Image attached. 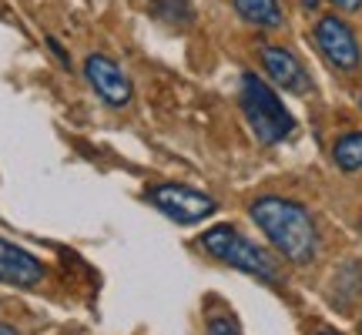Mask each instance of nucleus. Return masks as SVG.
<instances>
[{"instance_id":"ddd939ff","label":"nucleus","mask_w":362,"mask_h":335,"mask_svg":"<svg viewBox=\"0 0 362 335\" xmlns=\"http://www.w3.org/2000/svg\"><path fill=\"white\" fill-rule=\"evenodd\" d=\"M47 47H51V51L57 54V61H61V67H71V57H67V51H64V47H61V44H57V40H54V37H47Z\"/></svg>"},{"instance_id":"4468645a","label":"nucleus","mask_w":362,"mask_h":335,"mask_svg":"<svg viewBox=\"0 0 362 335\" xmlns=\"http://www.w3.org/2000/svg\"><path fill=\"white\" fill-rule=\"evenodd\" d=\"M332 7H339V11H359L362 7V0H332Z\"/></svg>"},{"instance_id":"6e6552de","label":"nucleus","mask_w":362,"mask_h":335,"mask_svg":"<svg viewBox=\"0 0 362 335\" xmlns=\"http://www.w3.org/2000/svg\"><path fill=\"white\" fill-rule=\"evenodd\" d=\"M44 278V265L37 258L17 248L13 242H4L0 238V282L7 285H21V288H30Z\"/></svg>"},{"instance_id":"9d476101","label":"nucleus","mask_w":362,"mask_h":335,"mask_svg":"<svg viewBox=\"0 0 362 335\" xmlns=\"http://www.w3.org/2000/svg\"><path fill=\"white\" fill-rule=\"evenodd\" d=\"M332 158L342 171H362V131L342 134L332 148Z\"/></svg>"},{"instance_id":"39448f33","label":"nucleus","mask_w":362,"mask_h":335,"mask_svg":"<svg viewBox=\"0 0 362 335\" xmlns=\"http://www.w3.org/2000/svg\"><path fill=\"white\" fill-rule=\"evenodd\" d=\"M315 44H319V51L332 61V67L339 71H352V67L359 64V44H356V34H352V27L346 20H339V17H322L319 24H315Z\"/></svg>"},{"instance_id":"0eeeda50","label":"nucleus","mask_w":362,"mask_h":335,"mask_svg":"<svg viewBox=\"0 0 362 335\" xmlns=\"http://www.w3.org/2000/svg\"><path fill=\"white\" fill-rule=\"evenodd\" d=\"M259 57H262V67L269 71V78L275 81L279 88L292 90V94H309L312 78L296 54H288L285 47H262Z\"/></svg>"},{"instance_id":"2eb2a0df","label":"nucleus","mask_w":362,"mask_h":335,"mask_svg":"<svg viewBox=\"0 0 362 335\" xmlns=\"http://www.w3.org/2000/svg\"><path fill=\"white\" fill-rule=\"evenodd\" d=\"M0 335H17V329H13V325H4V322H0Z\"/></svg>"},{"instance_id":"f3484780","label":"nucleus","mask_w":362,"mask_h":335,"mask_svg":"<svg viewBox=\"0 0 362 335\" xmlns=\"http://www.w3.org/2000/svg\"><path fill=\"white\" fill-rule=\"evenodd\" d=\"M319 335H336V332H319Z\"/></svg>"},{"instance_id":"20e7f679","label":"nucleus","mask_w":362,"mask_h":335,"mask_svg":"<svg viewBox=\"0 0 362 335\" xmlns=\"http://www.w3.org/2000/svg\"><path fill=\"white\" fill-rule=\"evenodd\" d=\"M148 198H151V205L161 208L178 225L205 221L215 211V198H208L205 192H194V188H185V184H158L148 192Z\"/></svg>"},{"instance_id":"f257e3e1","label":"nucleus","mask_w":362,"mask_h":335,"mask_svg":"<svg viewBox=\"0 0 362 335\" xmlns=\"http://www.w3.org/2000/svg\"><path fill=\"white\" fill-rule=\"evenodd\" d=\"M248 215L262 228V235L288 261L305 265V261L315 258V252H319V232H315L312 215L298 201H288V198H279V194H265V198L252 201Z\"/></svg>"},{"instance_id":"1a4fd4ad","label":"nucleus","mask_w":362,"mask_h":335,"mask_svg":"<svg viewBox=\"0 0 362 335\" xmlns=\"http://www.w3.org/2000/svg\"><path fill=\"white\" fill-rule=\"evenodd\" d=\"M235 11L242 20L255 27H279L282 24V7L279 0H235Z\"/></svg>"},{"instance_id":"423d86ee","label":"nucleus","mask_w":362,"mask_h":335,"mask_svg":"<svg viewBox=\"0 0 362 335\" xmlns=\"http://www.w3.org/2000/svg\"><path fill=\"white\" fill-rule=\"evenodd\" d=\"M84 78L94 90H98V98L107 104H121L131 101V81L124 78V71L111 61V57H104V54H90L88 61H84Z\"/></svg>"},{"instance_id":"9b49d317","label":"nucleus","mask_w":362,"mask_h":335,"mask_svg":"<svg viewBox=\"0 0 362 335\" xmlns=\"http://www.w3.org/2000/svg\"><path fill=\"white\" fill-rule=\"evenodd\" d=\"M151 13L168 27H188L194 17L188 0H151Z\"/></svg>"},{"instance_id":"f03ea898","label":"nucleus","mask_w":362,"mask_h":335,"mask_svg":"<svg viewBox=\"0 0 362 335\" xmlns=\"http://www.w3.org/2000/svg\"><path fill=\"white\" fill-rule=\"evenodd\" d=\"M202 248H205L208 255H215L218 261H225V265L245 271V275H255L259 282L275 285V288L282 285V271L272 261L269 252L259 248L252 238H245V235L238 232V228H232V225L208 228V232L202 235Z\"/></svg>"},{"instance_id":"f8f14e48","label":"nucleus","mask_w":362,"mask_h":335,"mask_svg":"<svg viewBox=\"0 0 362 335\" xmlns=\"http://www.w3.org/2000/svg\"><path fill=\"white\" fill-rule=\"evenodd\" d=\"M208 335H242V329H238V322H235L232 315H211L208 319Z\"/></svg>"},{"instance_id":"7ed1b4c3","label":"nucleus","mask_w":362,"mask_h":335,"mask_svg":"<svg viewBox=\"0 0 362 335\" xmlns=\"http://www.w3.org/2000/svg\"><path fill=\"white\" fill-rule=\"evenodd\" d=\"M242 111L262 144H279L296 131V121L279 101V94L252 71L242 78Z\"/></svg>"},{"instance_id":"dca6fc26","label":"nucleus","mask_w":362,"mask_h":335,"mask_svg":"<svg viewBox=\"0 0 362 335\" xmlns=\"http://www.w3.org/2000/svg\"><path fill=\"white\" fill-rule=\"evenodd\" d=\"M302 7H309V11H315V7H319V0H302Z\"/></svg>"}]
</instances>
